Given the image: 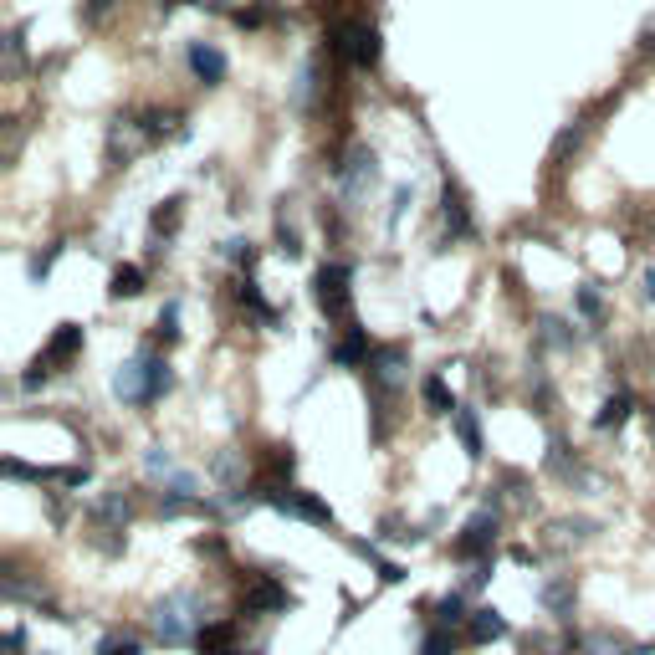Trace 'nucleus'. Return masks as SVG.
I'll return each mask as SVG.
<instances>
[{
  "mask_svg": "<svg viewBox=\"0 0 655 655\" xmlns=\"http://www.w3.org/2000/svg\"><path fill=\"white\" fill-rule=\"evenodd\" d=\"M169 389H174V369H169L159 354H149V348L113 369V395H118L123 405H134V410H149L154 400L169 395Z\"/></svg>",
  "mask_w": 655,
  "mask_h": 655,
  "instance_id": "obj_1",
  "label": "nucleus"
},
{
  "mask_svg": "<svg viewBox=\"0 0 655 655\" xmlns=\"http://www.w3.org/2000/svg\"><path fill=\"white\" fill-rule=\"evenodd\" d=\"M149 625H154V640H159V645H190V640H200V630H205L200 594H195V589H174V594H164V599L154 604Z\"/></svg>",
  "mask_w": 655,
  "mask_h": 655,
  "instance_id": "obj_2",
  "label": "nucleus"
},
{
  "mask_svg": "<svg viewBox=\"0 0 655 655\" xmlns=\"http://www.w3.org/2000/svg\"><path fill=\"white\" fill-rule=\"evenodd\" d=\"M348 282H354V272H348L343 261H323L318 277H313L323 318H328V323H348V328H354V287H348Z\"/></svg>",
  "mask_w": 655,
  "mask_h": 655,
  "instance_id": "obj_3",
  "label": "nucleus"
},
{
  "mask_svg": "<svg viewBox=\"0 0 655 655\" xmlns=\"http://www.w3.org/2000/svg\"><path fill=\"white\" fill-rule=\"evenodd\" d=\"M333 180H338V195L348 200V205H364L369 200V190L379 185V154L374 149H348V159L333 169Z\"/></svg>",
  "mask_w": 655,
  "mask_h": 655,
  "instance_id": "obj_4",
  "label": "nucleus"
},
{
  "mask_svg": "<svg viewBox=\"0 0 655 655\" xmlns=\"http://www.w3.org/2000/svg\"><path fill=\"white\" fill-rule=\"evenodd\" d=\"M261 502H267V507H277V512H287V517L313 522V528H338L333 507H328L323 497H313V492H297V487H272V492H261Z\"/></svg>",
  "mask_w": 655,
  "mask_h": 655,
  "instance_id": "obj_5",
  "label": "nucleus"
},
{
  "mask_svg": "<svg viewBox=\"0 0 655 655\" xmlns=\"http://www.w3.org/2000/svg\"><path fill=\"white\" fill-rule=\"evenodd\" d=\"M497 507H482L476 517H466V528H461V538L451 543V553L456 558H466V563H487L492 558V543H497Z\"/></svg>",
  "mask_w": 655,
  "mask_h": 655,
  "instance_id": "obj_6",
  "label": "nucleus"
},
{
  "mask_svg": "<svg viewBox=\"0 0 655 655\" xmlns=\"http://www.w3.org/2000/svg\"><path fill=\"white\" fill-rule=\"evenodd\" d=\"M333 52L348 57L354 67H374L379 62V31L369 21H338L333 26Z\"/></svg>",
  "mask_w": 655,
  "mask_h": 655,
  "instance_id": "obj_7",
  "label": "nucleus"
},
{
  "mask_svg": "<svg viewBox=\"0 0 655 655\" xmlns=\"http://www.w3.org/2000/svg\"><path fill=\"white\" fill-rule=\"evenodd\" d=\"M405 364H410V354H405L400 343H379L364 369H369V384H379L384 395H395V389L405 384Z\"/></svg>",
  "mask_w": 655,
  "mask_h": 655,
  "instance_id": "obj_8",
  "label": "nucleus"
},
{
  "mask_svg": "<svg viewBox=\"0 0 655 655\" xmlns=\"http://www.w3.org/2000/svg\"><path fill=\"white\" fill-rule=\"evenodd\" d=\"M241 609H246V615H282V609H292V594L272 574H256V579H246Z\"/></svg>",
  "mask_w": 655,
  "mask_h": 655,
  "instance_id": "obj_9",
  "label": "nucleus"
},
{
  "mask_svg": "<svg viewBox=\"0 0 655 655\" xmlns=\"http://www.w3.org/2000/svg\"><path fill=\"white\" fill-rule=\"evenodd\" d=\"M77 354H82V323H62V328L52 333V343L36 354V364L57 374V369H62V364H72Z\"/></svg>",
  "mask_w": 655,
  "mask_h": 655,
  "instance_id": "obj_10",
  "label": "nucleus"
},
{
  "mask_svg": "<svg viewBox=\"0 0 655 655\" xmlns=\"http://www.w3.org/2000/svg\"><path fill=\"white\" fill-rule=\"evenodd\" d=\"M492 640H507V620H502V609H492V604L471 609V620H466V645H492Z\"/></svg>",
  "mask_w": 655,
  "mask_h": 655,
  "instance_id": "obj_11",
  "label": "nucleus"
},
{
  "mask_svg": "<svg viewBox=\"0 0 655 655\" xmlns=\"http://www.w3.org/2000/svg\"><path fill=\"white\" fill-rule=\"evenodd\" d=\"M190 72L200 77V82H226V52L221 47H215V41H195V47H190Z\"/></svg>",
  "mask_w": 655,
  "mask_h": 655,
  "instance_id": "obj_12",
  "label": "nucleus"
},
{
  "mask_svg": "<svg viewBox=\"0 0 655 655\" xmlns=\"http://www.w3.org/2000/svg\"><path fill=\"white\" fill-rule=\"evenodd\" d=\"M425 609H430V630H461V625L471 620L466 594H441V599L425 604Z\"/></svg>",
  "mask_w": 655,
  "mask_h": 655,
  "instance_id": "obj_13",
  "label": "nucleus"
},
{
  "mask_svg": "<svg viewBox=\"0 0 655 655\" xmlns=\"http://www.w3.org/2000/svg\"><path fill=\"white\" fill-rule=\"evenodd\" d=\"M441 221H446L451 241H466V236H471V210H466V195H461L456 185H446V195H441Z\"/></svg>",
  "mask_w": 655,
  "mask_h": 655,
  "instance_id": "obj_14",
  "label": "nucleus"
},
{
  "mask_svg": "<svg viewBox=\"0 0 655 655\" xmlns=\"http://www.w3.org/2000/svg\"><path fill=\"white\" fill-rule=\"evenodd\" d=\"M538 604L548 609L553 620H569L574 615V584L569 579H543L538 584Z\"/></svg>",
  "mask_w": 655,
  "mask_h": 655,
  "instance_id": "obj_15",
  "label": "nucleus"
},
{
  "mask_svg": "<svg viewBox=\"0 0 655 655\" xmlns=\"http://www.w3.org/2000/svg\"><path fill=\"white\" fill-rule=\"evenodd\" d=\"M451 430H456V441H461V451H466L471 461L482 456V420H476V410L461 405V410L451 415Z\"/></svg>",
  "mask_w": 655,
  "mask_h": 655,
  "instance_id": "obj_16",
  "label": "nucleus"
},
{
  "mask_svg": "<svg viewBox=\"0 0 655 655\" xmlns=\"http://www.w3.org/2000/svg\"><path fill=\"white\" fill-rule=\"evenodd\" d=\"M200 655H236V625L231 620H215V625H205L200 630Z\"/></svg>",
  "mask_w": 655,
  "mask_h": 655,
  "instance_id": "obj_17",
  "label": "nucleus"
},
{
  "mask_svg": "<svg viewBox=\"0 0 655 655\" xmlns=\"http://www.w3.org/2000/svg\"><path fill=\"white\" fill-rule=\"evenodd\" d=\"M420 400H425V410H430V415H456V410H461L441 374H430V379L420 384Z\"/></svg>",
  "mask_w": 655,
  "mask_h": 655,
  "instance_id": "obj_18",
  "label": "nucleus"
},
{
  "mask_svg": "<svg viewBox=\"0 0 655 655\" xmlns=\"http://www.w3.org/2000/svg\"><path fill=\"white\" fill-rule=\"evenodd\" d=\"M236 297H241V308H246L251 318H261V323H277V308H272L267 297H261L256 277H241V282H236Z\"/></svg>",
  "mask_w": 655,
  "mask_h": 655,
  "instance_id": "obj_19",
  "label": "nucleus"
},
{
  "mask_svg": "<svg viewBox=\"0 0 655 655\" xmlns=\"http://www.w3.org/2000/svg\"><path fill=\"white\" fill-rule=\"evenodd\" d=\"M594 528H599L594 517H558L548 533H553V543L563 548V543H589V538H594Z\"/></svg>",
  "mask_w": 655,
  "mask_h": 655,
  "instance_id": "obj_20",
  "label": "nucleus"
},
{
  "mask_svg": "<svg viewBox=\"0 0 655 655\" xmlns=\"http://www.w3.org/2000/svg\"><path fill=\"white\" fill-rule=\"evenodd\" d=\"M630 410H635V400L625 395V389H620V395H609V400L599 405V415H594V430H620V425L630 420Z\"/></svg>",
  "mask_w": 655,
  "mask_h": 655,
  "instance_id": "obj_21",
  "label": "nucleus"
},
{
  "mask_svg": "<svg viewBox=\"0 0 655 655\" xmlns=\"http://www.w3.org/2000/svg\"><path fill=\"white\" fill-rule=\"evenodd\" d=\"M180 221H185V200H180V195H169V200L154 210V236H164V241H169L174 231H180Z\"/></svg>",
  "mask_w": 655,
  "mask_h": 655,
  "instance_id": "obj_22",
  "label": "nucleus"
},
{
  "mask_svg": "<svg viewBox=\"0 0 655 655\" xmlns=\"http://www.w3.org/2000/svg\"><path fill=\"white\" fill-rule=\"evenodd\" d=\"M538 333H543V343H553V348H574V343H579V333H569V323L553 318V313L538 318Z\"/></svg>",
  "mask_w": 655,
  "mask_h": 655,
  "instance_id": "obj_23",
  "label": "nucleus"
},
{
  "mask_svg": "<svg viewBox=\"0 0 655 655\" xmlns=\"http://www.w3.org/2000/svg\"><path fill=\"white\" fill-rule=\"evenodd\" d=\"M313 93H318V62H302L297 87H292V103H297V108H308V103H313Z\"/></svg>",
  "mask_w": 655,
  "mask_h": 655,
  "instance_id": "obj_24",
  "label": "nucleus"
},
{
  "mask_svg": "<svg viewBox=\"0 0 655 655\" xmlns=\"http://www.w3.org/2000/svg\"><path fill=\"white\" fill-rule=\"evenodd\" d=\"M144 471L154 476V482H169V476L180 471V466H174V456H169L164 446H149V451H144Z\"/></svg>",
  "mask_w": 655,
  "mask_h": 655,
  "instance_id": "obj_25",
  "label": "nucleus"
},
{
  "mask_svg": "<svg viewBox=\"0 0 655 655\" xmlns=\"http://www.w3.org/2000/svg\"><path fill=\"white\" fill-rule=\"evenodd\" d=\"M108 292H113V297H139V292H144V272H139V267H118Z\"/></svg>",
  "mask_w": 655,
  "mask_h": 655,
  "instance_id": "obj_26",
  "label": "nucleus"
},
{
  "mask_svg": "<svg viewBox=\"0 0 655 655\" xmlns=\"http://www.w3.org/2000/svg\"><path fill=\"white\" fill-rule=\"evenodd\" d=\"M456 630H425V640H420V655H456Z\"/></svg>",
  "mask_w": 655,
  "mask_h": 655,
  "instance_id": "obj_27",
  "label": "nucleus"
},
{
  "mask_svg": "<svg viewBox=\"0 0 655 655\" xmlns=\"http://www.w3.org/2000/svg\"><path fill=\"white\" fill-rule=\"evenodd\" d=\"M57 256H62V241H52L47 251H36V256H31V267H26V272H31V282H47V277H52V267H57Z\"/></svg>",
  "mask_w": 655,
  "mask_h": 655,
  "instance_id": "obj_28",
  "label": "nucleus"
},
{
  "mask_svg": "<svg viewBox=\"0 0 655 655\" xmlns=\"http://www.w3.org/2000/svg\"><path fill=\"white\" fill-rule=\"evenodd\" d=\"M159 338H164V343L180 338V297H169V302H164V313H159Z\"/></svg>",
  "mask_w": 655,
  "mask_h": 655,
  "instance_id": "obj_29",
  "label": "nucleus"
},
{
  "mask_svg": "<svg viewBox=\"0 0 655 655\" xmlns=\"http://www.w3.org/2000/svg\"><path fill=\"white\" fill-rule=\"evenodd\" d=\"M98 655H144V645H139L134 635H108V640L98 645Z\"/></svg>",
  "mask_w": 655,
  "mask_h": 655,
  "instance_id": "obj_30",
  "label": "nucleus"
},
{
  "mask_svg": "<svg viewBox=\"0 0 655 655\" xmlns=\"http://www.w3.org/2000/svg\"><path fill=\"white\" fill-rule=\"evenodd\" d=\"M574 302H579V313H584L589 323H599V292H594V287H579Z\"/></svg>",
  "mask_w": 655,
  "mask_h": 655,
  "instance_id": "obj_31",
  "label": "nucleus"
},
{
  "mask_svg": "<svg viewBox=\"0 0 655 655\" xmlns=\"http://www.w3.org/2000/svg\"><path fill=\"white\" fill-rule=\"evenodd\" d=\"M410 200H415V190H410V185H400V190H395V205H389V226H400V215H405V205H410Z\"/></svg>",
  "mask_w": 655,
  "mask_h": 655,
  "instance_id": "obj_32",
  "label": "nucleus"
},
{
  "mask_svg": "<svg viewBox=\"0 0 655 655\" xmlns=\"http://www.w3.org/2000/svg\"><path fill=\"white\" fill-rule=\"evenodd\" d=\"M579 655H620V650H615V645H609L604 635H589V640L579 645Z\"/></svg>",
  "mask_w": 655,
  "mask_h": 655,
  "instance_id": "obj_33",
  "label": "nucleus"
},
{
  "mask_svg": "<svg viewBox=\"0 0 655 655\" xmlns=\"http://www.w3.org/2000/svg\"><path fill=\"white\" fill-rule=\"evenodd\" d=\"M215 476H221V482H236V456H231V451L215 456Z\"/></svg>",
  "mask_w": 655,
  "mask_h": 655,
  "instance_id": "obj_34",
  "label": "nucleus"
},
{
  "mask_svg": "<svg viewBox=\"0 0 655 655\" xmlns=\"http://www.w3.org/2000/svg\"><path fill=\"white\" fill-rule=\"evenodd\" d=\"M26 650V635L21 630H6V655H21Z\"/></svg>",
  "mask_w": 655,
  "mask_h": 655,
  "instance_id": "obj_35",
  "label": "nucleus"
},
{
  "mask_svg": "<svg viewBox=\"0 0 655 655\" xmlns=\"http://www.w3.org/2000/svg\"><path fill=\"white\" fill-rule=\"evenodd\" d=\"M108 6H113V0H87V6H82V16H87V21H98Z\"/></svg>",
  "mask_w": 655,
  "mask_h": 655,
  "instance_id": "obj_36",
  "label": "nucleus"
},
{
  "mask_svg": "<svg viewBox=\"0 0 655 655\" xmlns=\"http://www.w3.org/2000/svg\"><path fill=\"white\" fill-rule=\"evenodd\" d=\"M528 655H563V650H553V645H543V640H533V645H528Z\"/></svg>",
  "mask_w": 655,
  "mask_h": 655,
  "instance_id": "obj_37",
  "label": "nucleus"
},
{
  "mask_svg": "<svg viewBox=\"0 0 655 655\" xmlns=\"http://www.w3.org/2000/svg\"><path fill=\"white\" fill-rule=\"evenodd\" d=\"M645 297H650V302H655V267H650V272H645Z\"/></svg>",
  "mask_w": 655,
  "mask_h": 655,
  "instance_id": "obj_38",
  "label": "nucleus"
},
{
  "mask_svg": "<svg viewBox=\"0 0 655 655\" xmlns=\"http://www.w3.org/2000/svg\"><path fill=\"white\" fill-rule=\"evenodd\" d=\"M650 435H655V420H650Z\"/></svg>",
  "mask_w": 655,
  "mask_h": 655,
  "instance_id": "obj_39",
  "label": "nucleus"
}]
</instances>
